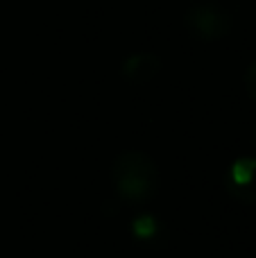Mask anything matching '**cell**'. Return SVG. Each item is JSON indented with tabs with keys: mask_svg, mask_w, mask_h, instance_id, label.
<instances>
[{
	"mask_svg": "<svg viewBox=\"0 0 256 258\" xmlns=\"http://www.w3.org/2000/svg\"><path fill=\"white\" fill-rule=\"evenodd\" d=\"M254 143H256V132H254Z\"/></svg>",
	"mask_w": 256,
	"mask_h": 258,
	"instance_id": "cell-7",
	"label": "cell"
},
{
	"mask_svg": "<svg viewBox=\"0 0 256 258\" xmlns=\"http://www.w3.org/2000/svg\"><path fill=\"white\" fill-rule=\"evenodd\" d=\"M245 89H247L249 98L256 100V61L249 63V68L245 71Z\"/></svg>",
	"mask_w": 256,
	"mask_h": 258,
	"instance_id": "cell-6",
	"label": "cell"
},
{
	"mask_svg": "<svg viewBox=\"0 0 256 258\" xmlns=\"http://www.w3.org/2000/svg\"><path fill=\"white\" fill-rule=\"evenodd\" d=\"M161 71V59L152 52H136L127 57L120 66V73L132 84H148Z\"/></svg>",
	"mask_w": 256,
	"mask_h": 258,
	"instance_id": "cell-5",
	"label": "cell"
},
{
	"mask_svg": "<svg viewBox=\"0 0 256 258\" xmlns=\"http://www.w3.org/2000/svg\"><path fill=\"white\" fill-rule=\"evenodd\" d=\"M225 188L234 200L256 204V156H240L225 174Z\"/></svg>",
	"mask_w": 256,
	"mask_h": 258,
	"instance_id": "cell-3",
	"label": "cell"
},
{
	"mask_svg": "<svg viewBox=\"0 0 256 258\" xmlns=\"http://www.w3.org/2000/svg\"><path fill=\"white\" fill-rule=\"evenodd\" d=\"M111 183L125 204L141 206L159 192L161 174L150 154L141 150H125L111 163Z\"/></svg>",
	"mask_w": 256,
	"mask_h": 258,
	"instance_id": "cell-1",
	"label": "cell"
},
{
	"mask_svg": "<svg viewBox=\"0 0 256 258\" xmlns=\"http://www.w3.org/2000/svg\"><path fill=\"white\" fill-rule=\"evenodd\" d=\"M130 231L136 242L145 247H163L168 240V229L157 215L152 213H139L134 215L130 224Z\"/></svg>",
	"mask_w": 256,
	"mask_h": 258,
	"instance_id": "cell-4",
	"label": "cell"
},
{
	"mask_svg": "<svg viewBox=\"0 0 256 258\" xmlns=\"http://www.w3.org/2000/svg\"><path fill=\"white\" fill-rule=\"evenodd\" d=\"M184 25L195 39L200 41H218L225 39L231 32V14L227 12L222 5L213 3V0H204L198 3L186 12Z\"/></svg>",
	"mask_w": 256,
	"mask_h": 258,
	"instance_id": "cell-2",
	"label": "cell"
}]
</instances>
